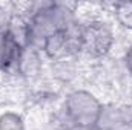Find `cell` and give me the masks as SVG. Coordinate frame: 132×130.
Masks as SVG:
<instances>
[{
	"label": "cell",
	"instance_id": "cell-1",
	"mask_svg": "<svg viewBox=\"0 0 132 130\" xmlns=\"http://www.w3.org/2000/svg\"><path fill=\"white\" fill-rule=\"evenodd\" d=\"M103 101L91 89L75 87L62 98V109L74 129L95 127L98 121Z\"/></svg>",
	"mask_w": 132,
	"mask_h": 130
},
{
	"label": "cell",
	"instance_id": "cell-2",
	"mask_svg": "<svg viewBox=\"0 0 132 130\" xmlns=\"http://www.w3.org/2000/svg\"><path fill=\"white\" fill-rule=\"evenodd\" d=\"M115 40L117 28L108 17L98 18L92 23H86L85 49L80 58L86 63L101 61L103 58L111 55Z\"/></svg>",
	"mask_w": 132,
	"mask_h": 130
},
{
	"label": "cell",
	"instance_id": "cell-3",
	"mask_svg": "<svg viewBox=\"0 0 132 130\" xmlns=\"http://www.w3.org/2000/svg\"><path fill=\"white\" fill-rule=\"evenodd\" d=\"M88 64L91 63L83 61L80 57H65L57 61L48 63V75L60 87L71 86L83 78Z\"/></svg>",
	"mask_w": 132,
	"mask_h": 130
},
{
	"label": "cell",
	"instance_id": "cell-4",
	"mask_svg": "<svg viewBox=\"0 0 132 130\" xmlns=\"http://www.w3.org/2000/svg\"><path fill=\"white\" fill-rule=\"evenodd\" d=\"M103 6L118 28L125 32H132V2H112L103 3Z\"/></svg>",
	"mask_w": 132,
	"mask_h": 130
},
{
	"label": "cell",
	"instance_id": "cell-5",
	"mask_svg": "<svg viewBox=\"0 0 132 130\" xmlns=\"http://www.w3.org/2000/svg\"><path fill=\"white\" fill-rule=\"evenodd\" d=\"M42 54H43V57L46 58L48 63H52V61H57V60H60V58L68 57L65 35H63L62 31L51 34V35L45 40Z\"/></svg>",
	"mask_w": 132,
	"mask_h": 130
},
{
	"label": "cell",
	"instance_id": "cell-6",
	"mask_svg": "<svg viewBox=\"0 0 132 130\" xmlns=\"http://www.w3.org/2000/svg\"><path fill=\"white\" fill-rule=\"evenodd\" d=\"M6 34L9 35V38L17 43L19 46L22 48H26V43H28V20L23 18V17H19V15H14Z\"/></svg>",
	"mask_w": 132,
	"mask_h": 130
},
{
	"label": "cell",
	"instance_id": "cell-7",
	"mask_svg": "<svg viewBox=\"0 0 132 130\" xmlns=\"http://www.w3.org/2000/svg\"><path fill=\"white\" fill-rule=\"evenodd\" d=\"M0 130H28L25 115L19 110L0 112Z\"/></svg>",
	"mask_w": 132,
	"mask_h": 130
},
{
	"label": "cell",
	"instance_id": "cell-8",
	"mask_svg": "<svg viewBox=\"0 0 132 130\" xmlns=\"http://www.w3.org/2000/svg\"><path fill=\"white\" fill-rule=\"evenodd\" d=\"M121 63H123V66H125L126 72L132 77V43H131V46L126 49L125 55L121 57Z\"/></svg>",
	"mask_w": 132,
	"mask_h": 130
},
{
	"label": "cell",
	"instance_id": "cell-9",
	"mask_svg": "<svg viewBox=\"0 0 132 130\" xmlns=\"http://www.w3.org/2000/svg\"><path fill=\"white\" fill-rule=\"evenodd\" d=\"M75 130H103V129H98V127H89V129H75Z\"/></svg>",
	"mask_w": 132,
	"mask_h": 130
}]
</instances>
